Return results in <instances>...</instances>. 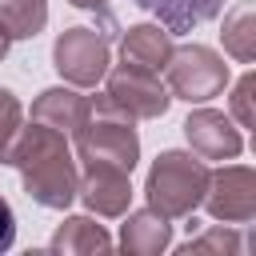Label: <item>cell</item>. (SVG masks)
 Segmentation results:
<instances>
[{
	"mask_svg": "<svg viewBox=\"0 0 256 256\" xmlns=\"http://www.w3.org/2000/svg\"><path fill=\"white\" fill-rule=\"evenodd\" d=\"M4 164H12V168L20 172V184H24L28 200H36L40 208L64 212V208L76 200L80 168H76V156H72L64 132L32 120L28 128L16 132Z\"/></svg>",
	"mask_w": 256,
	"mask_h": 256,
	"instance_id": "obj_1",
	"label": "cell"
},
{
	"mask_svg": "<svg viewBox=\"0 0 256 256\" xmlns=\"http://www.w3.org/2000/svg\"><path fill=\"white\" fill-rule=\"evenodd\" d=\"M204 188H208V164L196 152H180V148L160 152L144 180L148 208H156L168 220H188L200 208Z\"/></svg>",
	"mask_w": 256,
	"mask_h": 256,
	"instance_id": "obj_2",
	"label": "cell"
},
{
	"mask_svg": "<svg viewBox=\"0 0 256 256\" xmlns=\"http://www.w3.org/2000/svg\"><path fill=\"white\" fill-rule=\"evenodd\" d=\"M72 136H76V160L80 164H112V168L132 172L140 160V136H136L132 120L104 108L96 96H92V116Z\"/></svg>",
	"mask_w": 256,
	"mask_h": 256,
	"instance_id": "obj_3",
	"label": "cell"
},
{
	"mask_svg": "<svg viewBox=\"0 0 256 256\" xmlns=\"http://www.w3.org/2000/svg\"><path fill=\"white\" fill-rule=\"evenodd\" d=\"M228 84V64L220 52H212L208 44H184L172 48L168 64H164V88L168 96L184 100V104H208L212 96H220Z\"/></svg>",
	"mask_w": 256,
	"mask_h": 256,
	"instance_id": "obj_4",
	"label": "cell"
},
{
	"mask_svg": "<svg viewBox=\"0 0 256 256\" xmlns=\"http://www.w3.org/2000/svg\"><path fill=\"white\" fill-rule=\"evenodd\" d=\"M104 108L128 116V120H156L168 112L172 96L160 80V72H148V68H136L128 60H120L116 68L108 64L104 72V96H96Z\"/></svg>",
	"mask_w": 256,
	"mask_h": 256,
	"instance_id": "obj_5",
	"label": "cell"
},
{
	"mask_svg": "<svg viewBox=\"0 0 256 256\" xmlns=\"http://www.w3.org/2000/svg\"><path fill=\"white\" fill-rule=\"evenodd\" d=\"M112 64V44L100 28H64L52 44V68L72 88H96Z\"/></svg>",
	"mask_w": 256,
	"mask_h": 256,
	"instance_id": "obj_6",
	"label": "cell"
},
{
	"mask_svg": "<svg viewBox=\"0 0 256 256\" xmlns=\"http://www.w3.org/2000/svg\"><path fill=\"white\" fill-rule=\"evenodd\" d=\"M212 220L224 224H248L256 216V172L248 164H224L216 172H208V188L204 200Z\"/></svg>",
	"mask_w": 256,
	"mask_h": 256,
	"instance_id": "obj_7",
	"label": "cell"
},
{
	"mask_svg": "<svg viewBox=\"0 0 256 256\" xmlns=\"http://www.w3.org/2000/svg\"><path fill=\"white\" fill-rule=\"evenodd\" d=\"M184 140L200 160H236L244 152L240 128L216 108H196L184 120Z\"/></svg>",
	"mask_w": 256,
	"mask_h": 256,
	"instance_id": "obj_8",
	"label": "cell"
},
{
	"mask_svg": "<svg viewBox=\"0 0 256 256\" xmlns=\"http://www.w3.org/2000/svg\"><path fill=\"white\" fill-rule=\"evenodd\" d=\"M128 176L132 172L112 168V164H84L80 184H76V196L96 216H124L128 204H132V180Z\"/></svg>",
	"mask_w": 256,
	"mask_h": 256,
	"instance_id": "obj_9",
	"label": "cell"
},
{
	"mask_svg": "<svg viewBox=\"0 0 256 256\" xmlns=\"http://www.w3.org/2000/svg\"><path fill=\"white\" fill-rule=\"evenodd\" d=\"M88 116H92V96H80L76 88H44L32 104V120L56 132H76Z\"/></svg>",
	"mask_w": 256,
	"mask_h": 256,
	"instance_id": "obj_10",
	"label": "cell"
},
{
	"mask_svg": "<svg viewBox=\"0 0 256 256\" xmlns=\"http://www.w3.org/2000/svg\"><path fill=\"white\" fill-rule=\"evenodd\" d=\"M172 244V220L160 216L156 208H140L128 212L120 224V248L132 256H156Z\"/></svg>",
	"mask_w": 256,
	"mask_h": 256,
	"instance_id": "obj_11",
	"label": "cell"
},
{
	"mask_svg": "<svg viewBox=\"0 0 256 256\" xmlns=\"http://www.w3.org/2000/svg\"><path fill=\"white\" fill-rule=\"evenodd\" d=\"M120 56L136 68H148V72H164L168 56H172V32L160 28V24H132L120 40Z\"/></svg>",
	"mask_w": 256,
	"mask_h": 256,
	"instance_id": "obj_12",
	"label": "cell"
},
{
	"mask_svg": "<svg viewBox=\"0 0 256 256\" xmlns=\"http://www.w3.org/2000/svg\"><path fill=\"white\" fill-rule=\"evenodd\" d=\"M132 4L144 8V12H152L172 36L208 24V20L220 16V8H224V0H132Z\"/></svg>",
	"mask_w": 256,
	"mask_h": 256,
	"instance_id": "obj_13",
	"label": "cell"
},
{
	"mask_svg": "<svg viewBox=\"0 0 256 256\" xmlns=\"http://www.w3.org/2000/svg\"><path fill=\"white\" fill-rule=\"evenodd\" d=\"M52 252L64 256H88V252H112V236L104 232V224H96L92 216H68L60 220V228L48 240Z\"/></svg>",
	"mask_w": 256,
	"mask_h": 256,
	"instance_id": "obj_14",
	"label": "cell"
},
{
	"mask_svg": "<svg viewBox=\"0 0 256 256\" xmlns=\"http://www.w3.org/2000/svg\"><path fill=\"white\" fill-rule=\"evenodd\" d=\"M48 24V0H0V28L8 40H32Z\"/></svg>",
	"mask_w": 256,
	"mask_h": 256,
	"instance_id": "obj_15",
	"label": "cell"
},
{
	"mask_svg": "<svg viewBox=\"0 0 256 256\" xmlns=\"http://www.w3.org/2000/svg\"><path fill=\"white\" fill-rule=\"evenodd\" d=\"M220 40H224V52L236 56L240 64L256 60V12H252V4H240V8H232L224 16Z\"/></svg>",
	"mask_w": 256,
	"mask_h": 256,
	"instance_id": "obj_16",
	"label": "cell"
},
{
	"mask_svg": "<svg viewBox=\"0 0 256 256\" xmlns=\"http://www.w3.org/2000/svg\"><path fill=\"white\" fill-rule=\"evenodd\" d=\"M240 248H244V236H240L236 228H224V224H216V228H208L204 236H196V240L180 244V256H200V252H220V256H236Z\"/></svg>",
	"mask_w": 256,
	"mask_h": 256,
	"instance_id": "obj_17",
	"label": "cell"
},
{
	"mask_svg": "<svg viewBox=\"0 0 256 256\" xmlns=\"http://www.w3.org/2000/svg\"><path fill=\"white\" fill-rule=\"evenodd\" d=\"M20 120H24V104L8 88H0V164H4V156L16 140V132H20Z\"/></svg>",
	"mask_w": 256,
	"mask_h": 256,
	"instance_id": "obj_18",
	"label": "cell"
},
{
	"mask_svg": "<svg viewBox=\"0 0 256 256\" xmlns=\"http://www.w3.org/2000/svg\"><path fill=\"white\" fill-rule=\"evenodd\" d=\"M252 92H256V76H252V72H244V76L236 80V88H232V116H236V124H240V128H252V124H256Z\"/></svg>",
	"mask_w": 256,
	"mask_h": 256,
	"instance_id": "obj_19",
	"label": "cell"
},
{
	"mask_svg": "<svg viewBox=\"0 0 256 256\" xmlns=\"http://www.w3.org/2000/svg\"><path fill=\"white\" fill-rule=\"evenodd\" d=\"M16 244V212H12V204L0 196V252H8Z\"/></svg>",
	"mask_w": 256,
	"mask_h": 256,
	"instance_id": "obj_20",
	"label": "cell"
},
{
	"mask_svg": "<svg viewBox=\"0 0 256 256\" xmlns=\"http://www.w3.org/2000/svg\"><path fill=\"white\" fill-rule=\"evenodd\" d=\"M68 4H76V8H84V12H100L108 24H112V12H108V0H68Z\"/></svg>",
	"mask_w": 256,
	"mask_h": 256,
	"instance_id": "obj_21",
	"label": "cell"
},
{
	"mask_svg": "<svg viewBox=\"0 0 256 256\" xmlns=\"http://www.w3.org/2000/svg\"><path fill=\"white\" fill-rule=\"evenodd\" d=\"M8 44H12V40H8V32H4V28H0V60H4V56H8Z\"/></svg>",
	"mask_w": 256,
	"mask_h": 256,
	"instance_id": "obj_22",
	"label": "cell"
}]
</instances>
